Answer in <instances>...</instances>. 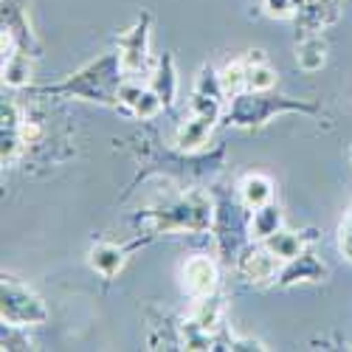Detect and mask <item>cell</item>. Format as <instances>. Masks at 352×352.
I'll use <instances>...</instances> for the list:
<instances>
[{"label":"cell","instance_id":"cell-12","mask_svg":"<svg viewBox=\"0 0 352 352\" xmlns=\"http://www.w3.org/2000/svg\"><path fill=\"white\" fill-rule=\"evenodd\" d=\"M276 226H279V209L262 206L254 212V234L256 237H271V234H276Z\"/></svg>","mask_w":352,"mask_h":352},{"label":"cell","instance_id":"cell-8","mask_svg":"<svg viewBox=\"0 0 352 352\" xmlns=\"http://www.w3.org/2000/svg\"><path fill=\"white\" fill-rule=\"evenodd\" d=\"M324 43L318 37H307L302 45H299V54H296V63L302 71H318L324 65Z\"/></svg>","mask_w":352,"mask_h":352},{"label":"cell","instance_id":"cell-7","mask_svg":"<svg viewBox=\"0 0 352 352\" xmlns=\"http://www.w3.org/2000/svg\"><path fill=\"white\" fill-rule=\"evenodd\" d=\"M243 271L248 279H256V282H265L274 276L276 271V259L268 254V251H254L243 259Z\"/></svg>","mask_w":352,"mask_h":352},{"label":"cell","instance_id":"cell-2","mask_svg":"<svg viewBox=\"0 0 352 352\" xmlns=\"http://www.w3.org/2000/svg\"><path fill=\"white\" fill-rule=\"evenodd\" d=\"M184 285H186V290L192 293V296H197V299L212 296L214 287H217V268H214V262L206 259V256H192L186 262V268H184Z\"/></svg>","mask_w":352,"mask_h":352},{"label":"cell","instance_id":"cell-13","mask_svg":"<svg viewBox=\"0 0 352 352\" xmlns=\"http://www.w3.org/2000/svg\"><path fill=\"white\" fill-rule=\"evenodd\" d=\"M161 104H164V99H161L155 91H144L141 99L133 104V113L141 116V119H153V116L161 110Z\"/></svg>","mask_w":352,"mask_h":352},{"label":"cell","instance_id":"cell-1","mask_svg":"<svg viewBox=\"0 0 352 352\" xmlns=\"http://www.w3.org/2000/svg\"><path fill=\"white\" fill-rule=\"evenodd\" d=\"M3 321H12V324L45 321V307L28 290L17 287L14 282H3Z\"/></svg>","mask_w":352,"mask_h":352},{"label":"cell","instance_id":"cell-9","mask_svg":"<svg viewBox=\"0 0 352 352\" xmlns=\"http://www.w3.org/2000/svg\"><path fill=\"white\" fill-rule=\"evenodd\" d=\"M268 248H271V254H276L279 259H287V262H293V259L302 256V243H299V237H296V234H287V231L271 234V237H268Z\"/></svg>","mask_w":352,"mask_h":352},{"label":"cell","instance_id":"cell-5","mask_svg":"<svg viewBox=\"0 0 352 352\" xmlns=\"http://www.w3.org/2000/svg\"><path fill=\"white\" fill-rule=\"evenodd\" d=\"M91 265L102 274V276H116L122 271V265H124V254L116 248V245H96L94 251H91Z\"/></svg>","mask_w":352,"mask_h":352},{"label":"cell","instance_id":"cell-10","mask_svg":"<svg viewBox=\"0 0 352 352\" xmlns=\"http://www.w3.org/2000/svg\"><path fill=\"white\" fill-rule=\"evenodd\" d=\"M3 79H6V85H12V87H23L28 79H32V63H28L25 56L14 54L12 60L3 63Z\"/></svg>","mask_w":352,"mask_h":352},{"label":"cell","instance_id":"cell-4","mask_svg":"<svg viewBox=\"0 0 352 352\" xmlns=\"http://www.w3.org/2000/svg\"><path fill=\"white\" fill-rule=\"evenodd\" d=\"M240 192H243L245 206H251L254 212L262 209V206H268V203H271V195H274L271 181H268V178H262V175H251V178H245Z\"/></svg>","mask_w":352,"mask_h":352},{"label":"cell","instance_id":"cell-3","mask_svg":"<svg viewBox=\"0 0 352 352\" xmlns=\"http://www.w3.org/2000/svg\"><path fill=\"white\" fill-rule=\"evenodd\" d=\"M209 133H212V122L195 116L192 122H186L178 130V146H181V150H189V153L192 150H200V146L209 141Z\"/></svg>","mask_w":352,"mask_h":352},{"label":"cell","instance_id":"cell-11","mask_svg":"<svg viewBox=\"0 0 352 352\" xmlns=\"http://www.w3.org/2000/svg\"><path fill=\"white\" fill-rule=\"evenodd\" d=\"M276 85V71L268 68V63H259V65H248V91H271Z\"/></svg>","mask_w":352,"mask_h":352},{"label":"cell","instance_id":"cell-6","mask_svg":"<svg viewBox=\"0 0 352 352\" xmlns=\"http://www.w3.org/2000/svg\"><path fill=\"white\" fill-rule=\"evenodd\" d=\"M217 82H220V91H223V94L237 96L243 87H248V65H245V60H237V63L226 65V68L220 71Z\"/></svg>","mask_w":352,"mask_h":352}]
</instances>
